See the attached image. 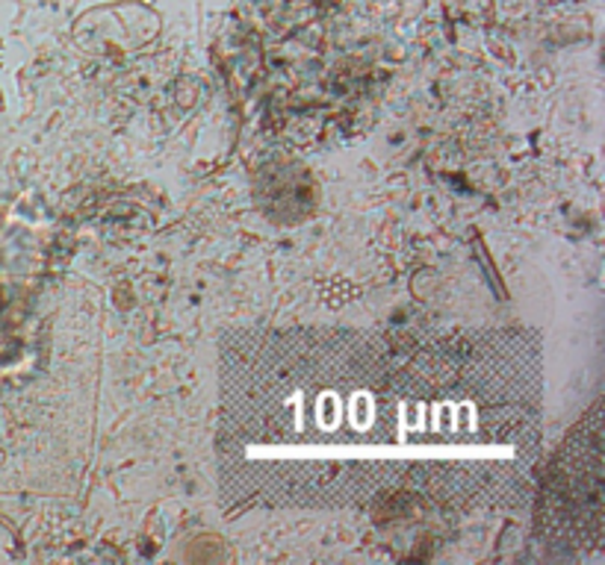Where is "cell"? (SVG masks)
<instances>
[{"label":"cell","instance_id":"1","mask_svg":"<svg viewBox=\"0 0 605 565\" xmlns=\"http://www.w3.org/2000/svg\"><path fill=\"white\" fill-rule=\"evenodd\" d=\"M526 372L529 360L487 344H255L225 380V475L339 504L405 480L422 494L482 492L538 439Z\"/></svg>","mask_w":605,"mask_h":565}]
</instances>
